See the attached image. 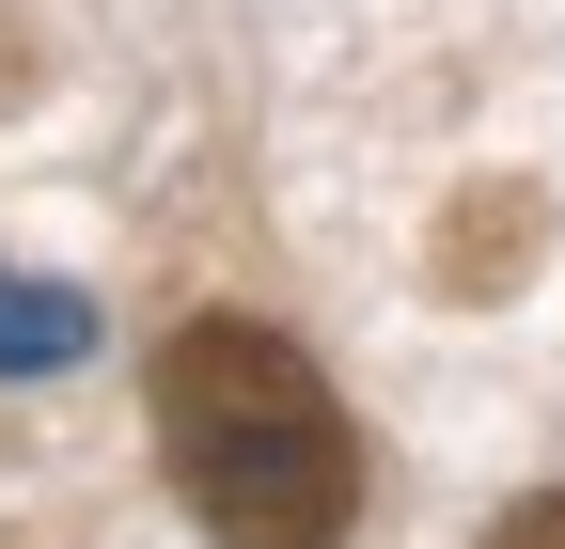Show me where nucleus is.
Returning <instances> with one entry per match:
<instances>
[{"mask_svg": "<svg viewBox=\"0 0 565 549\" xmlns=\"http://www.w3.org/2000/svg\"><path fill=\"white\" fill-rule=\"evenodd\" d=\"M141 408H158V455H173L204 549H345L362 440H345V392L267 314H189L141 377Z\"/></svg>", "mask_w": 565, "mask_h": 549, "instance_id": "obj_1", "label": "nucleus"}, {"mask_svg": "<svg viewBox=\"0 0 565 549\" xmlns=\"http://www.w3.org/2000/svg\"><path fill=\"white\" fill-rule=\"evenodd\" d=\"M519 251H534V189H487L440 220V299H503L519 283Z\"/></svg>", "mask_w": 565, "mask_h": 549, "instance_id": "obj_2", "label": "nucleus"}, {"mask_svg": "<svg viewBox=\"0 0 565 549\" xmlns=\"http://www.w3.org/2000/svg\"><path fill=\"white\" fill-rule=\"evenodd\" d=\"M95 346V314L63 299V283H17V267H0V377H47V362H79Z\"/></svg>", "mask_w": 565, "mask_h": 549, "instance_id": "obj_3", "label": "nucleus"}, {"mask_svg": "<svg viewBox=\"0 0 565 549\" xmlns=\"http://www.w3.org/2000/svg\"><path fill=\"white\" fill-rule=\"evenodd\" d=\"M487 549H565V487H534V503H503V534Z\"/></svg>", "mask_w": 565, "mask_h": 549, "instance_id": "obj_4", "label": "nucleus"}]
</instances>
